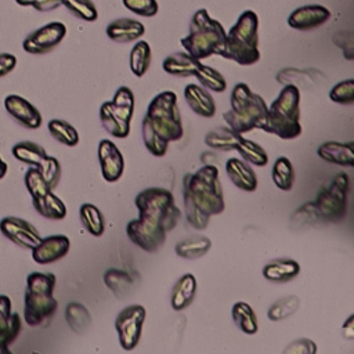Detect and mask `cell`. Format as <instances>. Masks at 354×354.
<instances>
[{"label": "cell", "mask_w": 354, "mask_h": 354, "mask_svg": "<svg viewBox=\"0 0 354 354\" xmlns=\"http://www.w3.org/2000/svg\"><path fill=\"white\" fill-rule=\"evenodd\" d=\"M183 198L187 221L195 230H205L212 216L223 213L225 203L218 169L205 165L183 180Z\"/></svg>", "instance_id": "6da1fadb"}, {"label": "cell", "mask_w": 354, "mask_h": 354, "mask_svg": "<svg viewBox=\"0 0 354 354\" xmlns=\"http://www.w3.org/2000/svg\"><path fill=\"white\" fill-rule=\"evenodd\" d=\"M141 131L145 148L158 158L166 155L169 142L183 137L181 113L173 91H162L152 98L142 119Z\"/></svg>", "instance_id": "7a4b0ae2"}, {"label": "cell", "mask_w": 354, "mask_h": 354, "mask_svg": "<svg viewBox=\"0 0 354 354\" xmlns=\"http://www.w3.org/2000/svg\"><path fill=\"white\" fill-rule=\"evenodd\" d=\"M260 130L278 136L282 140H293L301 134L299 87L285 84L270 105Z\"/></svg>", "instance_id": "3957f363"}, {"label": "cell", "mask_w": 354, "mask_h": 354, "mask_svg": "<svg viewBox=\"0 0 354 354\" xmlns=\"http://www.w3.org/2000/svg\"><path fill=\"white\" fill-rule=\"evenodd\" d=\"M221 57L232 59L242 66H249L260 59L259 51V17L254 11H243L235 25L225 33Z\"/></svg>", "instance_id": "277c9868"}, {"label": "cell", "mask_w": 354, "mask_h": 354, "mask_svg": "<svg viewBox=\"0 0 354 354\" xmlns=\"http://www.w3.org/2000/svg\"><path fill=\"white\" fill-rule=\"evenodd\" d=\"M267 111L268 106L261 95L253 93L246 83H236L231 93V109L223 113V119L230 129L242 136L260 129Z\"/></svg>", "instance_id": "5b68a950"}, {"label": "cell", "mask_w": 354, "mask_h": 354, "mask_svg": "<svg viewBox=\"0 0 354 354\" xmlns=\"http://www.w3.org/2000/svg\"><path fill=\"white\" fill-rule=\"evenodd\" d=\"M225 41V30L223 25L213 19L207 10L195 11L189 22V32L181 39V46L185 51L196 58L203 59L213 54H220Z\"/></svg>", "instance_id": "8992f818"}, {"label": "cell", "mask_w": 354, "mask_h": 354, "mask_svg": "<svg viewBox=\"0 0 354 354\" xmlns=\"http://www.w3.org/2000/svg\"><path fill=\"white\" fill-rule=\"evenodd\" d=\"M134 202L138 209V218L158 225L166 232L171 231L181 217L173 194L166 188H145L137 194Z\"/></svg>", "instance_id": "52a82bcc"}, {"label": "cell", "mask_w": 354, "mask_h": 354, "mask_svg": "<svg viewBox=\"0 0 354 354\" xmlns=\"http://www.w3.org/2000/svg\"><path fill=\"white\" fill-rule=\"evenodd\" d=\"M350 180L346 173H337L328 187L321 188L315 201L313 202L314 210L319 220L337 223L346 214L347 192Z\"/></svg>", "instance_id": "ba28073f"}, {"label": "cell", "mask_w": 354, "mask_h": 354, "mask_svg": "<svg viewBox=\"0 0 354 354\" xmlns=\"http://www.w3.org/2000/svg\"><path fill=\"white\" fill-rule=\"evenodd\" d=\"M145 317L147 311L141 304H130L118 314L115 319V329L123 350H133L138 344Z\"/></svg>", "instance_id": "9c48e42d"}, {"label": "cell", "mask_w": 354, "mask_h": 354, "mask_svg": "<svg viewBox=\"0 0 354 354\" xmlns=\"http://www.w3.org/2000/svg\"><path fill=\"white\" fill-rule=\"evenodd\" d=\"M65 35L66 26L62 22L54 21L29 33L25 37L22 47L26 53L33 55L47 54L64 40Z\"/></svg>", "instance_id": "30bf717a"}, {"label": "cell", "mask_w": 354, "mask_h": 354, "mask_svg": "<svg viewBox=\"0 0 354 354\" xmlns=\"http://www.w3.org/2000/svg\"><path fill=\"white\" fill-rule=\"evenodd\" d=\"M58 308V301L53 293L25 290L24 318L29 326H41L48 324Z\"/></svg>", "instance_id": "8fae6325"}, {"label": "cell", "mask_w": 354, "mask_h": 354, "mask_svg": "<svg viewBox=\"0 0 354 354\" xmlns=\"http://www.w3.org/2000/svg\"><path fill=\"white\" fill-rule=\"evenodd\" d=\"M126 234L134 245L149 253L159 250L167 236V232L163 228L149 224L141 218L129 221L126 225Z\"/></svg>", "instance_id": "7c38bea8"}, {"label": "cell", "mask_w": 354, "mask_h": 354, "mask_svg": "<svg viewBox=\"0 0 354 354\" xmlns=\"http://www.w3.org/2000/svg\"><path fill=\"white\" fill-rule=\"evenodd\" d=\"M0 231L12 243L25 249H33L41 239L37 230L30 223L15 216L3 217L0 221Z\"/></svg>", "instance_id": "4fadbf2b"}, {"label": "cell", "mask_w": 354, "mask_h": 354, "mask_svg": "<svg viewBox=\"0 0 354 354\" xmlns=\"http://www.w3.org/2000/svg\"><path fill=\"white\" fill-rule=\"evenodd\" d=\"M98 162L105 181H118L124 171V159L120 149L111 140H101L98 144Z\"/></svg>", "instance_id": "5bb4252c"}, {"label": "cell", "mask_w": 354, "mask_h": 354, "mask_svg": "<svg viewBox=\"0 0 354 354\" xmlns=\"http://www.w3.org/2000/svg\"><path fill=\"white\" fill-rule=\"evenodd\" d=\"M71 241L66 235H50L41 238L32 249V257L37 264H50L68 254Z\"/></svg>", "instance_id": "9a60e30c"}, {"label": "cell", "mask_w": 354, "mask_h": 354, "mask_svg": "<svg viewBox=\"0 0 354 354\" xmlns=\"http://www.w3.org/2000/svg\"><path fill=\"white\" fill-rule=\"evenodd\" d=\"M6 111L24 127L35 130L41 126V115L36 106H33L28 100L17 94H10L4 98Z\"/></svg>", "instance_id": "2e32d148"}, {"label": "cell", "mask_w": 354, "mask_h": 354, "mask_svg": "<svg viewBox=\"0 0 354 354\" xmlns=\"http://www.w3.org/2000/svg\"><path fill=\"white\" fill-rule=\"evenodd\" d=\"M330 18V11L319 4H308L296 8L288 17V25L297 30H311L324 25Z\"/></svg>", "instance_id": "e0dca14e"}, {"label": "cell", "mask_w": 354, "mask_h": 354, "mask_svg": "<svg viewBox=\"0 0 354 354\" xmlns=\"http://www.w3.org/2000/svg\"><path fill=\"white\" fill-rule=\"evenodd\" d=\"M21 332V318L17 313H11V300L6 295H0V354L10 353L8 346Z\"/></svg>", "instance_id": "ac0fdd59"}, {"label": "cell", "mask_w": 354, "mask_h": 354, "mask_svg": "<svg viewBox=\"0 0 354 354\" xmlns=\"http://www.w3.org/2000/svg\"><path fill=\"white\" fill-rule=\"evenodd\" d=\"M225 173L236 188L245 192L256 191L257 176L254 170L248 165V162L236 158H231L225 163Z\"/></svg>", "instance_id": "d6986e66"}, {"label": "cell", "mask_w": 354, "mask_h": 354, "mask_svg": "<svg viewBox=\"0 0 354 354\" xmlns=\"http://www.w3.org/2000/svg\"><path fill=\"white\" fill-rule=\"evenodd\" d=\"M145 33V26L133 18H118L108 24L106 36L116 43H130Z\"/></svg>", "instance_id": "ffe728a7"}, {"label": "cell", "mask_w": 354, "mask_h": 354, "mask_svg": "<svg viewBox=\"0 0 354 354\" xmlns=\"http://www.w3.org/2000/svg\"><path fill=\"white\" fill-rule=\"evenodd\" d=\"M184 98L196 115L202 118H213L216 113V104L210 93L198 84H187L184 88Z\"/></svg>", "instance_id": "44dd1931"}, {"label": "cell", "mask_w": 354, "mask_h": 354, "mask_svg": "<svg viewBox=\"0 0 354 354\" xmlns=\"http://www.w3.org/2000/svg\"><path fill=\"white\" fill-rule=\"evenodd\" d=\"M317 155L329 163H335L346 167L354 166V149H353L351 141L350 142L326 141L318 147Z\"/></svg>", "instance_id": "7402d4cb"}, {"label": "cell", "mask_w": 354, "mask_h": 354, "mask_svg": "<svg viewBox=\"0 0 354 354\" xmlns=\"http://www.w3.org/2000/svg\"><path fill=\"white\" fill-rule=\"evenodd\" d=\"M300 274V264L288 257H281L270 261L263 267V277L271 282H288Z\"/></svg>", "instance_id": "603a6c76"}, {"label": "cell", "mask_w": 354, "mask_h": 354, "mask_svg": "<svg viewBox=\"0 0 354 354\" xmlns=\"http://www.w3.org/2000/svg\"><path fill=\"white\" fill-rule=\"evenodd\" d=\"M196 295V279L194 274L187 272L181 275L171 289L170 304L171 308L176 311L185 310L192 301Z\"/></svg>", "instance_id": "cb8c5ba5"}, {"label": "cell", "mask_w": 354, "mask_h": 354, "mask_svg": "<svg viewBox=\"0 0 354 354\" xmlns=\"http://www.w3.org/2000/svg\"><path fill=\"white\" fill-rule=\"evenodd\" d=\"M201 65V61L191 57L187 51H178L167 55L163 59L162 68L166 73L176 76V77H188L194 76L198 66Z\"/></svg>", "instance_id": "d4e9b609"}, {"label": "cell", "mask_w": 354, "mask_h": 354, "mask_svg": "<svg viewBox=\"0 0 354 354\" xmlns=\"http://www.w3.org/2000/svg\"><path fill=\"white\" fill-rule=\"evenodd\" d=\"M212 248V241L205 235H189L176 243L174 252L178 257L195 260L205 256Z\"/></svg>", "instance_id": "484cf974"}, {"label": "cell", "mask_w": 354, "mask_h": 354, "mask_svg": "<svg viewBox=\"0 0 354 354\" xmlns=\"http://www.w3.org/2000/svg\"><path fill=\"white\" fill-rule=\"evenodd\" d=\"M242 138L241 134L230 129L228 126H218L210 130L205 137V144L209 148L217 151H231L235 149L236 144Z\"/></svg>", "instance_id": "4316f807"}, {"label": "cell", "mask_w": 354, "mask_h": 354, "mask_svg": "<svg viewBox=\"0 0 354 354\" xmlns=\"http://www.w3.org/2000/svg\"><path fill=\"white\" fill-rule=\"evenodd\" d=\"M32 203L35 210L48 220H62L66 216L65 203L53 191H48L41 198L32 199Z\"/></svg>", "instance_id": "83f0119b"}, {"label": "cell", "mask_w": 354, "mask_h": 354, "mask_svg": "<svg viewBox=\"0 0 354 354\" xmlns=\"http://www.w3.org/2000/svg\"><path fill=\"white\" fill-rule=\"evenodd\" d=\"M231 317L236 328L245 335H254L259 330L257 317L253 308L245 301H236L232 306Z\"/></svg>", "instance_id": "f1b7e54d"}, {"label": "cell", "mask_w": 354, "mask_h": 354, "mask_svg": "<svg viewBox=\"0 0 354 354\" xmlns=\"http://www.w3.org/2000/svg\"><path fill=\"white\" fill-rule=\"evenodd\" d=\"M100 120L102 127L115 138H126L130 134V123L120 120L111 108V102L105 101L100 106Z\"/></svg>", "instance_id": "f546056e"}, {"label": "cell", "mask_w": 354, "mask_h": 354, "mask_svg": "<svg viewBox=\"0 0 354 354\" xmlns=\"http://www.w3.org/2000/svg\"><path fill=\"white\" fill-rule=\"evenodd\" d=\"M109 102L112 111L120 120L126 123L131 122L134 113V94L127 86H120Z\"/></svg>", "instance_id": "4dcf8cb0"}, {"label": "cell", "mask_w": 354, "mask_h": 354, "mask_svg": "<svg viewBox=\"0 0 354 354\" xmlns=\"http://www.w3.org/2000/svg\"><path fill=\"white\" fill-rule=\"evenodd\" d=\"M79 217L84 230L93 236H101L105 231V218L101 210L93 203H83L79 209Z\"/></svg>", "instance_id": "1f68e13d"}, {"label": "cell", "mask_w": 354, "mask_h": 354, "mask_svg": "<svg viewBox=\"0 0 354 354\" xmlns=\"http://www.w3.org/2000/svg\"><path fill=\"white\" fill-rule=\"evenodd\" d=\"M151 59H152V53H151V47L145 40H138L131 51H130V71L133 72V75H136L137 77H141L147 73L149 65H151Z\"/></svg>", "instance_id": "d6a6232c"}, {"label": "cell", "mask_w": 354, "mask_h": 354, "mask_svg": "<svg viewBox=\"0 0 354 354\" xmlns=\"http://www.w3.org/2000/svg\"><path fill=\"white\" fill-rule=\"evenodd\" d=\"M271 177L277 188L282 191H290L295 183V169L292 162L286 156H279L274 162Z\"/></svg>", "instance_id": "836d02e7"}, {"label": "cell", "mask_w": 354, "mask_h": 354, "mask_svg": "<svg viewBox=\"0 0 354 354\" xmlns=\"http://www.w3.org/2000/svg\"><path fill=\"white\" fill-rule=\"evenodd\" d=\"M46 155V149L32 141H21L12 147V156L29 166H37Z\"/></svg>", "instance_id": "e575fe53"}, {"label": "cell", "mask_w": 354, "mask_h": 354, "mask_svg": "<svg viewBox=\"0 0 354 354\" xmlns=\"http://www.w3.org/2000/svg\"><path fill=\"white\" fill-rule=\"evenodd\" d=\"M235 149L243 158V160L250 163V165L263 167L268 163V155H267L266 149L261 145H259L257 142L252 141V140H248V138L242 137L239 140V142L236 144Z\"/></svg>", "instance_id": "d590c367"}, {"label": "cell", "mask_w": 354, "mask_h": 354, "mask_svg": "<svg viewBox=\"0 0 354 354\" xmlns=\"http://www.w3.org/2000/svg\"><path fill=\"white\" fill-rule=\"evenodd\" d=\"M104 282L119 299L124 297L133 288L131 277L126 271L118 268H109L108 271H105Z\"/></svg>", "instance_id": "8d00e7d4"}, {"label": "cell", "mask_w": 354, "mask_h": 354, "mask_svg": "<svg viewBox=\"0 0 354 354\" xmlns=\"http://www.w3.org/2000/svg\"><path fill=\"white\" fill-rule=\"evenodd\" d=\"M50 134L61 144L66 147H75L79 144V133L77 130L62 119H51L47 124Z\"/></svg>", "instance_id": "74e56055"}, {"label": "cell", "mask_w": 354, "mask_h": 354, "mask_svg": "<svg viewBox=\"0 0 354 354\" xmlns=\"http://www.w3.org/2000/svg\"><path fill=\"white\" fill-rule=\"evenodd\" d=\"M65 318L71 329L76 333H83L91 324V315L88 310L76 301H72L65 308Z\"/></svg>", "instance_id": "f35d334b"}, {"label": "cell", "mask_w": 354, "mask_h": 354, "mask_svg": "<svg viewBox=\"0 0 354 354\" xmlns=\"http://www.w3.org/2000/svg\"><path fill=\"white\" fill-rule=\"evenodd\" d=\"M194 76L199 80V83L205 88H207L210 91L223 93L227 88V82H225L224 76L217 69H214L212 66L201 64Z\"/></svg>", "instance_id": "ab89813d"}, {"label": "cell", "mask_w": 354, "mask_h": 354, "mask_svg": "<svg viewBox=\"0 0 354 354\" xmlns=\"http://www.w3.org/2000/svg\"><path fill=\"white\" fill-rule=\"evenodd\" d=\"M299 307H300V300L297 296H293V295L285 296L271 304V307L268 308L267 317L270 321H274V322L282 321L293 315L299 310Z\"/></svg>", "instance_id": "60d3db41"}, {"label": "cell", "mask_w": 354, "mask_h": 354, "mask_svg": "<svg viewBox=\"0 0 354 354\" xmlns=\"http://www.w3.org/2000/svg\"><path fill=\"white\" fill-rule=\"evenodd\" d=\"M62 6L79 19L93 22L98 18L97 7L91 0H62Z\"/></svg>", "instance_id": "b9f144b4"}, {"label": "cell", "mask_w": 354, "mask_h": 354, "mask_svg": "<svg viewBox=\"0 0 354 354\" xmlns=\"http://www.w3.org/2000/svg\"><path fill=\"white\" fill-rule=\"evenodd\" d=\"M25 187L28 188L32 199L41 198L48 191H51L36 166H30L25 173Z\"/></svg>", "instance_id": "7bdbcfd3"}, {"label": "cell", "mask_w": 354, "mask_h": 354, "mask_svg": "<svg viewBox=\"0 0 354 354\" xmlns=\"http://www.w3.org/2000/svg\"><path fill=\"white\" fill-rule=\"evenodd\" d=\"M36 167L39 169L40 174L43 176V178L47 183V185L50 187V189H53L58 185L59 178H61V165L57 158L46 155L43 158V160Z\"/></svg>", "instance_id": "ee69618b"}, {"label": "cell", "mask_w": 354, "mask_h": 354, "mask_svg": "<svg viewBox=\"0 0 354 354\" xmlns=\"http://www.w3.org/2000/svg\"><path fill=\"white\" fill-rule=\"evenodd\" d=\"M55 288V275L51 272H30L26 278V290L53 293Z\"/></svg>", "instance_id": "f6af8a7d"}, {"label": "cell", "mask_w": 354, "mask_h": 354, "mask_svg": "<svg viewBox=\"0 0 354 354\" xmlns=\"http://www.w3.org/2000/svg\"><path fill=\"white\" fill-rule=\"evenodd\" d=\"M329 98L342 105H351L354 104V80L346 79L335 84L329 91Z\"/></svg>", "instance_id": "bcb514c9"}, {"label": "cell", "mask_w": 354, "mask_h": 354, "mask_svg": "<svg viewBox=\"0 0 354 354\" xmlns=\"http://www.w3.org/2000/svg\"><path fill=\"white\" fill-rule=\"evenodd\" d=\"M122 3L129 11L140 17H155L159 10L156 0H122Z\"/></svg>", "instance_id": "7dc6e473"}, {"label": "cell", "mask_w": 354, "mask_h": 354, "mask_svg": "<svg viewBox=\"0 0 354 354\" xmlns=\"http://www.w3.org/2000/svg\"><path fill=\"white\" fill-rule=\"evenodd\" d=\"M285 354H315L317 346L311 339L300 337L297 340H293L285 350Z\"/></svg>", "instance_id": "c3c4849f"}, {"label": "cell", "mask_w": 354, "mask_h": 354, "mask_svg": "<svg viewBox=\"0 0 354 354\" xmlns=\"http://www.w3.org/2000/svg\"><path fill=\"white\" fill-rule=\"evenodd\" d=\"M17 66V57L10 53L0 54V77H4Z\"/></svg>", "instance_id": "681fc988"}, {"label": "cell", "mask_w": 354, "mask_h": 354, "mask_svg": "<svg viewBox=\"0 0 354 354\" xmlns=\"http://www.w3.org/2000/svg\"><path fill=\"white\" fill-rule=\"evenodd\" d=\"M59 6H62V0H39L33 8L37 11L46 12V11H53Z\"/></svg>", "instance_id": "f907efd6"}, {"label": "cell", "mask_w": 354, "mask_h": 354, "mask_svg": "<svg viewBox=\"0 0 354 354\" xmlns=\"http://www.w3.org/2000/svg\"><path fill=\"white\" fill-rule=\"evenodd\" d=\"M353 322H354V315H350L347 318V321L343 324L342 326V332H343V336L347 339V340H351L354 337V326H353Z\"/></svg>", "instance_id": "816d5d0a"}, {"label": "cell", "mask_w": 354, "mask_h": 354, "mask_svg": "<svg viewBox=\"0 0 354 354\" xmlns=\"http://www.w3.org/2000/svg\"><path fill=\"white\" fill-rule=\"evenodd\" d=\"M15 1H17V4H19V6H22V7H28V6L35 7L39 0H15Z\"/></svg>", "instance_id": "f5cc1de1"}, {"label": "cell", "mask_w": 354, "mask_h": 354, "mask_svg": "<svg viewBox=\"0 0 354 354\" xmlns=\"http://www.w3.org/2000/svg\"><path fill=\"white\" fill-rule=\"evenodd\" d=\"M7 170H8V167H7V163L1 159V156H0V180L6 176V173H7Z\"/></svg>", "instance_id": "db71d44e"}]
</instances>
